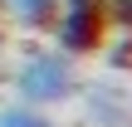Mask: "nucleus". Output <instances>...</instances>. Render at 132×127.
Instances as JSON below:
<instances>
[{
  "label": "nucleus",
  "instance_id": "1",
  "mask_svg": "<svg viewBox=\"0 0 132 127\" xmlns=\"http://www.w3.org/2000/svg\"><path fill=\"white\" fill-rule=\"evenodd\" d=\"M78 59H69L64 49H29L20 54L15 73H10V88H15V103H29V108H59V103H73L78 93Z\"/></svg>",
  "mask_w": 132,
  "mask_h": 127
},
{
  "label": "nucleus",
  "instance_id": "2",
  "mask_svg": "<svg viewBox=\"0 0 132 127\" xmlns=\"http://www.w3.org/2000/svg\"><path fill=\"white\" fill-rule=\"evenodd\" d=\"M49 34H54V49H64L69 59L103 54V44H108V0H59V15H54Z\"/></svg>",
  "mask_w": 132,
  "mask_h": 127
},
{
  "label": "nucleus",
  "instance_id": "3",
  "mask_svg": "<svg viewBox=\"0 0 132 127\" xmlns=\"http://www.w3.org/2000/svg\"><path fill=\"white\" fill-rule=\"evenodd\" d=\"M73 98L83 103L88 127H132V83H122V78H93V83H78Z\"/></svg>",
  "mask_w": 132,
  "mask_h": 127
},
{
  "label": "nucleus",
  "instance_id": "4",
  "mask_svg": "<svg viewBox=\"0 0 132 127\" xmlns=\"http://www.w3.org/2000/svg\"><path fill=\"white\" fill-rule=\"evenodd\" d=\"M0 10H5V20H10L15 29L39 34V29H49V24H54L59 0H0Z\"/></svg>",
  "mask_w": 132,
  "mask_h": 127
},
{
  "label": "nucleus",
  "instance_id": "5",
  "mask_svg": "<svg viewBox=\"0 0 132 127\" xmlns=\"http://www.w3.org/2000/svg\"><path fill=\"white\" fill-rule=\"evenodd\" d=\"M0 127H54V117H49V108L5 103V108H0Z\"/></svg>",
  "mask_w": 132,
  "mask_h": 127
},
{
  "label": "nucleus",
  "instance_id": "6",
  "mask_svg": "<svg viewBox=\"0 0 132 127\" xmlns=\"http://www.w3.org/2000/svg\"><path fill=\"white\" fill-rule=\"evenodd\" d=\"M108 24H118V29L132 34V0H108Z\"/></svg>",
  "mask_w": 132,
  "mask_h": 127
},
{
  "label": "nucleus",
  "instance_id": "7",
  "mask_svg": "<svg viewBox=\"0 0 132 127\" xmlns=\"http://www.w3.org/2000/svg\"><path fill=\"white\" fill-rule=\"evenodd\" d=\"M0 54H5V34H0Z\"/></svg>",
  "mask_w": 132,
  "mask_h": 127
}]
</instances>
